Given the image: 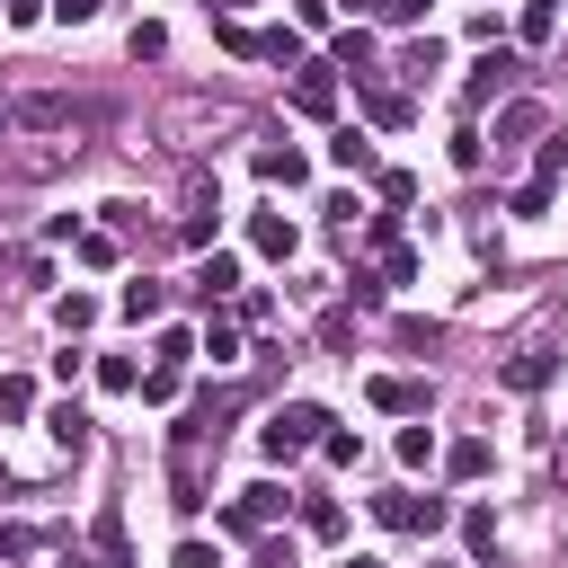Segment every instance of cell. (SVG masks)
I'll list each match as a JSON object with an SVG mask.
<instances>
[{
  "instance_id": "obj_35",
  "label": "cell",
  "mask_w": 568,
  "mask_h": 568,
  "mask_svg": "<svg viewBox=\"0 0 568 568\" xmlns=\"http://www.w3.org/2000/svg\"><path fill=\"white\" fill-rule=\"evenodd\" d=\"M213 36H222V53H240V62H257V36H248L240 18H213Z\"/></svg>"
},
{
  "instance_id": "obj_48",
  "label": "cell",
  "mask_w": 568,
  "mask_h": 568,
  "mask_svg": "<svg viewBox=\"0 0 568 568\" xmlns=\"http://www.w3.org/2000/svg\"><path fill=\"white\" fill-rule=\"evenodd\" d=\"M9 124H18V106H9V98H0V133H9Z\"/></svg>"
},
{
  "instance_id": "obj_12",
  "label": "cell",
  "mask_w": 568,
  "mask_h": 568,
  "mask_svg": "<svg viewBox=\"0 0 568 568\" xmlns=\"http://www.w3.org/2000/svg\"><path fill=\"white\" fill-rule=\"evenodd\" d=\"M550 373H559V355H550V346H524V355H515V364H506L497 382H506V390H541Z\"/></svg>"
},
{
  "instance_id": "obj_33",
  "label": "cell",
  "mask_w": 568,
  "mask_h": 568,
  "mask_svg": "<svg viewBox=\"0 0 568 568\" xmlns=\"http://www.w3.org/2000/svg\"><path fill=\"white\" fill-rule=\"evenodd\" d=\"M213 222H222V213H213V195H195V213L178 222V240H186V248H204V240H213Z\"/></svg>"
},
{
  "instance_id": "obj_7",
  "label": "cell",
  "mask_w": 568,
  "mask_h": 568,
  "mask_svg": "<svg viewBox=\"0 0 568 568\" xmlns=\"http://www.w3.org/2000/svg\"><path fill=\"white\" fill-rule=\"evenodd\" d=\"M248 248H257V257H293V248H302V222H293V213H248Z\"/></svg>"
},
{
  "instance_id": "obj_45",
  "label": "cell",
  "mask_w": 568,
  "mask_h": 568,
  "mask_svg": "<svg viewBox=\"0 0 568 568\" xmlns=\"http://www.w3.org/2000/svg\"><path fill=\"white\" fill-rule=\"evenodd\" d=\"M0 18H9V27H36V18H44V0H0Z\"/></svg>"
},
{
  "instance_id": "obj_36",
  "label": "cell",
  "mask_w": 568,
  "mask_h": 568,
  "mask_svg": "<svg viewBox=\"0 0 568 568\" xmlns=\"http://www.w3.org/2000/svg\"><path fill=\"white\" fill-rule=\"evenodd\" d=\"M293 53H302L293 27H266V36H257V62H293Z\"/></svg>"
},
{
  "instance_id": "obj_13",
  "label": "cell",
  "mask_w": 568,
  "mask_h": 568,
  "mask_svg": "<svg viewBox=\"0 0 568 568\" xmlns=\"http://www.w3.org/2000/svg\"><path fill=\"white\" fill-rule=\"evenodd\" d=\"M231 284H240V257H231V248H213V257L195 266V293H204V302H222Z\"/></svg>"
},
{
  "instance_id": "obj_2",
  "label": "cell",
  "mask_w": 568,
  "mask_h": 568,
  "mask_svg": "<svg viewBox=\"0 0 568 568\" xmlns=\"http://www.w3.org/2000/svg\"><path fill=\"white\" fill-rule=\"evenodd\" d=\"M524 80V53H488V62H470V80H462V106H506V89Z\"/></svg>"
},
{
  "instance_id": "obj_34",
  "label": "cell",
  "mask_w": 568,
  "mask_h": 568,
  "mask_svg": "<svg viewBox=\"0 0 568 568\" xmlns=\"http://www.w3.org/2000/svg\"><path fill=\"white\" fill-rule=\"evenodd\" d=\"M328 18H337L328 0H293V36H328Z\"/></svg>"
},
{
  "instance_id": "obj_43",
  "label": "cell",
  "mask_w": 568,
  "mask_h": 568,
  "mask_svg": "<svg viewBox=\"0 0 568 568\" xmlns=\"http://www.w3.org/2000/svg\"><path fill=\"white\" fill-rule=\"evenodd\" d=\"M186 355H195V337H186V328H160V364H178V373H186Z\"/></svg>"
},
{
  "instance_id": "obj_14",
  "label": "cell",
  "mask_w": 568,
  "mask_h": 568,
  "mask_svg": "<svg viewBox=\"0 0 568 568\" xmlns=\"http://www.w3.org/2000/svg\"><path fill=\"white\" fill-rule=\"evenodd\" d=\"M195 355H213V364H240V320H204V337H195Z\"/></svg>"
},
{
  "instance_id": "obj_42",
  "label": "cell",
  "mask_w": 568,
  "mask_h": 568,
  "mask_svg": "<svg viewBox=\"0 0 568 568\" xmlns=\"http://www.w3.org/2000/svg\"><path fill=\"white\" fill-rule=\"evenodd\" d=\"M435 62H444V44H435V36H426V44H408V62H399V71H408V80H426V71H435Z\"/></svg>"
},
{
  "instance_id": "obj_32",
  "label": "cell",
  "mask_w": 568,
  "mask_h": 568,
  "mask_svg": "<svg viewBox=\"0 0 568 568\" xmlns=\"http://www.w3.org/2000/svg\"><path fill=\"white\" fill-rule=\"evenodd\" d=\"M18 124H71V98H53V89H44V98H27V106H18Z\"/></svg>"
},
{
  "instance_id": "obj_22",
  "label": "cell",
  "mask_w": 568,
  "mask_h": 568,
  "mask_svg": "<svg viewBox=\"0 0 568 568\" xmlns=\"http://www.w3.org/2000/svg\"><path fill=\"white\" fill-rule=\"evenodd\" d=\"M488 462H497V453H488L479 435H462V444L444 453V470H453V479H488Z\"/></svg>"
},
{
  "instance_id": "obj_39",
  "label": "cell",
  "mask_w": 568,
  "mask_h": 568,
  "mask_svg": "<svg viewBox=\"0 0 568 568\" xmlns=\"http://www.w3.org/2000/svg\"><path fill=\"white\" fill-rule=\"evenodd\" d=\"M373 515H382L390 532H408V488H382V497H373Z\"/></svg>"
},
{
  "instance_id": "obj_44",
  "label": "cell",
  "mask_w": 568,
  "mask_h": 568,
  "mask_svg": "<svg viewBox=\"0 0 568 568\" xmlns=\"http://www.w3.org/2000/svg\"><path fill=\"white\" fill-rule=\"evenodd\" d=\"M169 568H222V559H213L204 541H178V550H169Z\"/></svg>"
},
{
  "instance_id": "obj_17",
  "label": "cell",
  "mask_w": 568,
  "mask_h": 568,
  "mask_svg": "<svg viewBox=\"0 0 568 568\" xmlns=\"http://www.w3.org/2000/svg\"><path fill=\"white\" fill-rule=\"evenodd\" d=\"M462 550H470V559L497 550V506H462Z\"/></svg>"
},
{
  "instance_id": "obj_6",
  "label": "cell",
  "mask_w": 568,
  "mask_h": 568,
  "mask_svg": "<svg viewBox=\"0 0 568 568\" xmlns=\"http://www.w3.org/2000/svg\"><path fill=\"white\" fill-rule=\"evenodd\" d=\"M355 98H364V115H373L382 133H399V124H417V106H408V89H382V80H355Z\"/></svg>"
},
{
  "instance_id": "obj_46",
  "label": "cell",
  "mask_w": 568,
  "mask_h": 568,
  "mask_svg": "<svg viewBox=\"0 0 568 568\" xmlns=\"http://www.w3.org/2000/svg\"><path fill=\"white\" fill-rule=\"evenodd\" d=\"M213 9H222V18H240V9H257V0H213Z\"/></svg>"
},
{
  "instance_id": "obj_28",
  "label": "cell",
  "mask_w": 568,
  "mask_h": 568,
  "mask_svg": "<svg viewBox=\"0 0 568 568\" xmlns=\"http://www.w3.org/2000/svg\"><path fill=\"white\" fill-rule=\"evenodd\" d=\"M178 390H186V373H178V364H151V373H142V399H151V408H169Z\"/></svg>"
},
{
  "instance_id": "obj_31",
  "label": "cell",
  "mask_w": 568,
  "mask_h": 568,
  "mask_svg": "<svg viewBox=\"0 0 568 568\" xmlns=\"http://www.w3.org/2000/svg\"><path fill=\"white\" fill-rule=\"evenodd\" d=\"M124 44H133V62H160V53H169V27H160V18H142Z\"/></svg>"
},
{
  "instance_id": "obj_15",
  "label": "cell",
  "mask_w": 568,
  "mask_h": 568,
  "mask_svg": "<svg viewBox=\"0 0 568 568\" xmlns=\"http://www.w3.org/2000/svg\"><path fill=\"white\" fill-rule=\"evenodd\" d=\"M44 435H53L62 453H89V408H71V399H62V408L44 417Z\"/></svg>"
},
{
  "instance_id": "obj_25",
  "label": "cell",
  "mask_w": 568,
  "mask_h": 568,
  "mask_svg": "<svg viewBox=\"0 0 568 568\" xmlns=\"http://www.w3.org/2000/svg\"><path fill=\"white\" fill-rule=\"evenodd\" d=\"M550 195H559L550 178H524V186L506 195V213H524V222H541V213H550Z\"/></svg>"
},
{
  "instance_id": "obj_5",
  "label": "cell",
  "mask_w": 568,
  "mask_h": 568,
  "mask_svg": "<svg viewBox=\"0 0 568 568\" xmlns=\"http://www.w3.org/2000/svg\"><path fill=\"white\" fill-rule=\"evenodd\" d=\"M284 106H293V115H311V124H320V115H337V71H328V62H311V71L293 80V98H284Z\"/></svg>"
},
{
  "instance_id": "obj_24",
  "label": "cell",
  "mask_w": 568,
  "mask_h": 568,
  "mask_svg": "<svg viewBox=\"0 0 568 568\" xmlns=\"http://www.w3.org/2000/svg\"><path fill=\"white\" fill-rule=\"evenodd\" d=\"M373 195H382L390 213H408V204H417V178H408V169H373Z\"/></svg>"
},
{
  "instance_id": "obj_16",
  "label": "cell",
  "mask_w": 568,
  "mask_h": 568,
  "mask_svg": "<svg viewBox=\"0 0 568 568\" xmlns=\"http://www.w3.org/2000/svg\"><path fill=\"white\" fill-rule=\"evenodd\" d=\"M302 532H311V541H337V532H346V506H337V497H302Z\"/></svg>"
},
{
  "instance_id": "obj_38",
  "label": "cell",
  "mask_w": 568,
  "mask_h": 568,
  "mask_svg": "<svg viewBox=\"0 0 568 568\" xmlns=\"http://www.w3.org/2000/svg\"><path fill=\"white\" fill-rule=\"evenodd\" d=\"M382 284H417V248H408V240L382 248Z\"/></svg>"
},
{
  "instance_id": "obj_8",
  "label": "cell",
  "mask_w": 568,
  "mask_h": 568,
  "mask_svg": "<svg viewBox=\"0 0 568 568\" xmlns=\"http://www.w3.org/2000/svg\"><path fill=\"white\" fill-rule=\"evenodd\" d=\"M257 178H266V186H284V195H293V186H311V160H302V151H293V142H266V151H257Z\"/></svg>"
},
{
  "instance_id": "obj_27",
  "label": "cell",
  "mask_w": 568,
  "mask_h": 568,
  "mask_svg": "<svg viewBox=\"0 0 568 568\" xmlns=\"http://www.w3.org/2000/svg\"><path fill=\"white\" fill-rule=\"evenodd\" d=\"M98 390H142V364L133 355H98Z\"/></svg>"
},
{
  "instance_id": "obj_19",
  "label": "cell",
  "mask_w": 568,
  "mask_h": 568,
  "mask_svg": "<svg viewBox=\"0 0 568 568\" xmlns=\"http://www.w3.org/2000/svg\"><path fill=\"white\" fill-rule=\"evenodd\" d=\"M160 302H169V293H160L151 275H133V284L115 293V311H124V320H160Z\"/></svg>"
},
{
  "instance_id": "obj_21",
  "label": "cell",
  "mask_w": 568,
  "mask_h": 568,
  "mask_svg": "<svg viewBox=\"0 0 568 568\" xmlns=\"http://www.w3.org/2000/svg\"><path fill=\"white\" fill-rule=\"evenodd\" d=\"M320 462H328V470H355V462H364V435H355V426H328V435H320Z\"/></svg>"
},
{
  "instance_id": "obj_10",
  "label": "cell",
  "mask_w": 568,
  "mask_h": 568,
  "mask_svg": "<svg viewBox=\"0 0 568 568\" xmlns=\"http://www.w3.org/2000/svg\"><path fill=\"white\" fill-rule=\"evenodd\" d=\"M89 532H98V559H106V568H142V559H133V541H124V506H98V524H89Z\"/></svg>"
},
{
  "instance_id": "obj_41",
  "label": "cell",
  "mask_w": 568,
  "mask_h": 568,
  "mask_svg": "<svg viewBox=\"0 0 568 568\" xmlns=\"http://www.w3.org/2000/svg\"><path fill=\"white\" fill-rule=\"evenodd\" d=\"M373 18H382V27H417V18H426V0H373Z\"/></svg>"
},
{
  "instance_id": "obj_3",
  "label": "cell",
  "mask_w": 568,
  "mask_h": 568,
  "mask_svg": "<svg viewBox=\"0 0 568 568\" xmlns=\"http://www.w3.org/2000/svg\"><path fill=\"white\" fill-rule=\"evenodd\" d=\"M364 399H373L382 417H426V408H435V382H399V373H373V382H364Z\"/></svg>"
},
{
  "instance_id": "obj_4",
  "label": "cell",
  "mask_w": 568,
  "mask_h": 568,
  "mask_svg": "<svg viewBox=\"0 0 568 568\" xmlns=\"http://www.w3.org/2000/svg\"><path fill=\"white\" fill-rule=\"evenodd\" d=\"M275 515H284V488H275V479H257V488H240V497L222 506V532H266Z\"/></svg>"
},
{
  "instance_id": "obj_37",
  "label": "cell",
  "mask_w": 568,
  "mask_h": 568,
  "mask_svg": "<svg viewBox=\"0 0 568 568\" xmlns=\"http://www.w3.org/2000/svg\"><path fill=\"white\" fill-rule=\"evenodd\" d=\"M71 248H80V266H115V231H80Z\"/></svg>"
},
{
  "instance_id": "obj_49",
  "label": "cell",
  "mask_w": 568,
  "mask_h": 568,
  "mask_svg": "<svg viewBox=\"0 0 568 568\" xmlns=\"http://www.w3.org/2000/svg\"><path fill=\"white\" fill-rule=\"evenodd\" d=\"M346 568H382V559H346Z\"/></svg>"
},
{
  "instance_id": "obj_9",
  "label": "cell",
  "mask_w": 568,
  "mask_h": 568,
  "mask_svg": "<svg viewBox=\"0 0 568 568\" xmlns=\"http://www.w3.org/2000/svg\"><path fill=\"white\" fill-rule=\"evenodd\" d=\"M328 169H346V178H373V133L337 124V133H328Z\"/></svg>"
},
{
  "instance_id": "obj_20",
  "label": "cell",
  "mask_w": 568,
  "mask_h": 568,
  "mask_svg": "<svg viewBox=\"0 0 568 568\" xmlns=\"http://www.w3.org/2000/svg\"><path fill=\"white\" fill-rule=\"evenodd\" d=\"M53 328H62V337L98 328V293H62V302H53Z\"/></svg>"
},
{
  "instance_id": "obj_40",
  "label": "cell",
  "mask_w": 568,
  "mask_h": 568,
  "mask_svg": "<svg viewBox=\"0 0 568 568\" xmlns=\"http://www.w3.org/2000/svg\"><path fill=\"white\" fill-rule=\"evenodd\" d=\"M106 0H44V18H62V27H89Z\"/></svg>"
},
{
  "instance_id": "obj_51",
  "label": "cell",
  "mask_w": 568,
  "mask_h": 568,
  "mask_svg": "<svg viewBox=\"0 0 568 568\" xmlns=\"http://www.w3.org/2000/svg\"><path fill=\"white\" fill-rule=\"evenodd\" d=\"M444 568H453V559H444Z\"/></svg>"
},
{
  "instance_id": "obj_26",
  "label": "cell",
  "mask_w": 568,
  "mask_h": 568,
  "mask_svg": "<svg viewBox=\"0 0 568 568\" xmlns=\"http://www.w3.org/2000/svg\"><path fill=\"white\" fill-rule=\"evenodd\" d=\"M559 169H568V133H541V142H532V178L559 186Z\"/></svg>"
},
{
  "instance_id": "obj_18",
  "label": "cell",
  "mask_w": 568,
  "mask_h": 568,
  "mask_svg": "<svg viewBox=\"0 0 568 568\" xmlns=\"http://www.w3.org/2000/svg\"><path fill=\"white\" fill-rule=\"evenodd\" d=\"M524 133H541V106L532 98H506L497 106V142H524Z\"/></svg>"
},
{
  "instance_id": "obj_23",
  "label": "cell",
  "mask_w": 568,
  "mask_h": 568,
  "mask_svg": "<svg viewBox=\"0 0 568 568\" xmlns=\"http://www.w3.org/2000/svg\"><path fill=\"white\" fill-rule=\"evenodd\" d=\"M18 417H36V382L27 373H0V426H18Z\"/></svg>"
},
{
  "instance_id": "obj_30",
  "label": "cell",
  "mask_w": 568,
  "mask_h": 568,
  "mask_svg": "<svg viewBox=\"0 0 568 568\" xmlns=\"http://www.w3.org/2000/svg\"><path fill=\"white\" fill-rule=\"evenodd\" d=\"M444 524H453V506H444V497H417V488H408V532H444Z\"/></svg>"
},
{
  "instance_id": "obj_29",
  "label": "cell",
  "mask_w": 568,
  "mask_h": 568,
  "mask_svg": "<svg viewBox=\"0 0 568 568\" xmlns=\"http://www.w3.org/2000/svg\"><path fill=\"white\" fill-rule=\"evenodd\" d=\"M399 462H408V470H426V462H435V426H426V417H417V426H399Z\"/></svg>"
},
{
  "instance_id": "obj_47",
  "label": "cell",
  "mask_w": 568,
  "mask_h": 568,
  "mask_svg": "<svg viewBox=\"0 0 568 568\" xmlns=\"http://www.w3.org/2000/svg\"><path fill=\"white\" fill-rule=\"evenodd\" d=\"M337 9H355V18H373V0H337Z\"/></svg>"
},
{
  "instance_id": "obj_50",
  "label": "cell",
  "mask_w": 568,
  "mask_h": 568,
  "mask_svg": "<svg viewBox=\"0 0 568 568\" xmlns=\"http://www.w3.org/2000/svg\"><path fill=\"white\" fill-rule=\"evenodd\" d=\"M0 488H9V470H0Z\"/></svg>"
},
{
  "instance_id": "obj_11",
  "label": "cell",
  "mask_w": 568,
  "mask_h": 568,
  "mask_svg": "<svg viewBox=\"0 0 568 568\" xmlns=\"http://www.w3.org/2000/svg\"><path fill=\"white\" fill-rule=\"evenodd\" d=\"M515 36H524V53H541V44L559 36V0H524V9H515Z\"/></svg>"
},
{
  "instance_id": "obj_1",
  "label": "cell",
  "mask_w": 568,
  "mask_h": 568,
  "mask_svg": "<svg viewBox=\"0 0 568 568\" xmlns=\"http://www.w3.org/2000/svg\"><path fill=\"white\" fill-rule=\"evenodd\" d=\"M328 426H337V417H328L320 399H275L266 426H257V444H266V462H302V453H320Z\"/></svg>"
}]
</instances>
